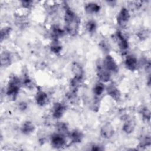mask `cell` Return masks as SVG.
<instances>
[{
  "label": "cell",
  "mask_w": 151,
  "mask_h": 151,
  "mask_svg": "<svg viewBox=\"0 0 151 151\" xmlns=\"http://www.w3.org/2000/svg\"><path fill=\"white\" fill-rule=\"evenodd\" d=\"M72 71L74 74V77H76L80 78H83L84 71L80 64L77 62L73 63L71 67Z\"/></svg>",
  "instance_id": "obj_18"
},
{
  "label": "cell",
  "mask_w": 151,
  "mask_h": 151,
  "mask_svg": "<svg viewBox=\"0 0 151 151\" xmlns=\"http://www.w3.org/2000/svg\"><path fill=\"white\" fill-rule=\"evenodd\" d=\"M11 28L9 27H5L2 28L1 31V41H2L3 40L6 39L9 36L11 32Z\"/></svg>",
  "instance_id": "obj_25"
},
{
  "label": "cell",
  "mask_w": 151,
  "mask_h": 151,
  "mask_svg": "<svg viewBox=\"0 0 151 151\" xmlns=\"http://www.w3.org/2000/svg\"><path fill=\"white\" fill-rule=\"evenodd\" d=\"M86 28L87 31L91 34H93L95 32L96 29H97V24L95 21L91 19L89 20L86 25Z\"/></svg>",
  "instance_id": "obj_22"
},
{
  "label": "cell",
  "mask_w": 151,
  "mask_h": 151,
  "mask_svg": "<svg viewBox=\"0 0 151 151\" xmlns=\"http://www.w3.org/2000/svg\"><path fill=\"white\" fill-rule=\"evenodd\" d=\"M35 101L39 106L43 107L45 106L48 103V97L47 94L43 91H38L35 96Z\"/></svg>",
  "instance_id": "obj_11"
},
{
  "label": "cell",
  "mask_w": 151,
  "mask_h": 151,
  "mask_svg": "<svg viewBox=\"0 0 151 151\" xmlns=\"http://www.w3.org/2000/svg\"><path fill=\"white\" fill-rule=\"evenodd\" d=\"M65 106L61 103H55L52 107V116L55 119H60L61 118L65 111Z\"/></svg>",
  "instance_id": "obj_9"
},
{
  "label": "cell",
  "mask_w": 151,
  "mask_h": 151,
  "mask_svg": "<svg viewBox=\"0 0 151 151\" xmlns=\"http://www.w3.org/2000/svg\"><path fill=\"white\" fill-rule=\"evenodd\" d=\"M101 9V6L99 4L96 2H88L84 6L85 11L90 14L98 13Z\"/></svg>",
  "instance_id": "obj_14"
},
{
  "label": "cell",
  "mask_w": 151,
  "mask_h": 151,
  "mask_svg": "<svg viewBox=\"0 0 151 151\" xmlns=\"http://www.w3.org/2000/svg\"><path fill=\"white\" fill-rule=\"evenodd\" d=\"M130 15L129 10L124 7L122 8L117 17V24L120 26L125 25L129 21Z\"/></svg>",
  "instance_id": "obj_7"
},
{
  "label": "cell",
  "mask_w": 151,
  "mask_h": 151,
  "mask_svg": "<svg viewBox=\"0 0 151 151\" xmlns=\"http://www.w3.org/2000/svg\"><path fill=\"white\" fill-rule=\"evenodd\" d=\"M57 129L58 133H60L64 136L65 134H69L67 125L63 122H60V123H58L57 125Z\"/></svg>",
  "instance_id": "obj_23"
},
{
  "label": "cell",
  "mask_w": 151,
  "mask_h": 151,
  "mask_svg": "<svg viewBox=\"0 0 151 151\" xmlns=\"http://www.w3.org/2000/svg\"><path fill=\"white\" fill-rule=\"evenodd\" d=\"M124 65L127 70L134 71L137 67V60L133 55H128L125 59Z\"/></svg>",
  "instance_id": "obj_10"
},
{
  "label": "cell",
  "mask_w": 151,
  "mask_h": 151,
  "mask_svg": "<svg viewBox=\"0 0 151 151\" xmlns=\"http://www.w3.org/2000/svg\"><path fill=\"white\" fill-rule=\"evenodd\" d=\"M21 5L24 8H29L33 3L32 1H22L21 2Z\"/></svg>",
  "instance_id": "obj_30"
},
{
  "label": "cell",
  "mask_w": 151,
  "mask_h": 151,
  "mask_svg": "<svg viewBox=\"0 0 151 151\" xmlns=\"http://www.w3.org/2000/svg\"><path fill=\"white\" fill-rule=\"evenodd\" d=\"M64 34V31L58 25H54L51 28V35L53 40H58V38Z\"/></svg>",
  "instance_id": "obj_19"
},
{
  "label": "cell",
  "mask_w": 151,
  "mask_h": 151,
  "mask_svg": "<svg viewBox=\"0 0 151 151\" xmlns=\"http://www.w3.org/2000/svg\"><path fill=\"white\" fill-rule=\"evenodd\" d=\"M135 126H136V123L133 119H127L123 125L122 130L124 133L127 134H130L133 132V130H134Z\"/></svg>",
  "instance_id": "obj_15"
},
{
  "label": "cell",
  "mask_w": 151,
  "mask_h": 151,
  "mask_svg": "<svg viewBox=\"0 0 151 151\" xmlns=\"http://www.w3.org/2000/svg\"><path fill=\"white\" fill-rule=\"evenodd\" d=\"M92 150H103V149L101 147V146L99 145H93L91 148Z\"/></svg>",
  "instance_id": "obj_32"
},
{
  "label": "cell",
  "mask_w": 151,
  "mask_h": 151,
  "mask_svg": "<svg viewBox=\"0 0 151 151\" xmlns=\"http://www.w3.org/2000/svg\"><path fill=\"white\" fill-rule=\"evenodd\" d=\"M107 93L113 99L119 101L121 97V93L119 88L113 83L109 84L107 87Z\"/></svg>",
  "instance_id": "obj_8"
},
{
  "label": "cell",
  "mask_w": 151,
  "mask_h": 151,
  "mask_svg": "<svg viewBox=\"0 0 151 151\" xmlns=\"http://www.w3.org/2000/svg\"><path fill=\"white\" fill-rule=\"evenodd\" d=\"M64 21L65 29L67 32L71 36H75L77 34L80 19L78 15L71 9V8L65 4L64 6Z\"/></svg>",
  "instance_id": "obj_1"
},
{
  "label": "cell",
  "mask_w": 151,
  "mask_h": 151,
  "mask_svg": "<svg viewBox=\"0 0 151 151\" xmlns=\"http://www.w3.org/2000/svg\"><path fill=\"white\" fill-rule=\"evenodd\" d=\"M51 51L54 54H58L62 50V45L58 42V40H53L50 46Z\"/></svg>",
  "instance_id": "obj_20"
},
{
  "label": "cell",
  "mask_w": 151,
  "mask_h": 151,
  "mask_svg": "<svg viewBox=\"0 0 151 151\" xmlns=\"http://www.w3.org/2000/svg\"><path fill=\"white\" fill-rule=\"evenodd\" d=\"M140 114L144 120H145L146 122H150V112L149 109H147V107H142L140 110Z\"/></svg>",
  "instance_id": "obj_26"
},
{
  "label": "cell",
  "mask_w": 151,
  "mask_h": 151,
  "mask_svg": "<svg viewBox=\"0 0 151 151\" xmlns=\"http://www.w3.org/2000/svg\"><path fill=\"white\" fill-rule=\"evenodd\" d=\"M149 34V32L146 30H142L141 31H140L138 33V37H139V38H140L141 40H143V39H146L148 37Z\"/></svg>",
  "instance_id": "obj_29"
},
{
  "label": "cell",
  "mask_w": 151,
  "mask_h": 151,
  "mask_svg": "<svg viewBox=\"0 0 151 151\" xmlns=\"http://www.w3.org/2000/svg\"><path fill=\"white\" fill-rule=\"evenodd\" d=\"M100 135L104 139H110L113 137L114 134V129L112 124L109 123H106L104 124L100 130Z\"/></svg>",
  "instance_id": "obj_5"
},
{
  "label": "cell",
  "mask_w": 151,
  "mask_h": 151,
  "mask_svg": "<svg viewBox=\"0 0 151 151\" xmlns=\"http://www.w3.org/2000/svg\"><path fill=\"white\" fill-rule=\"evenodd\" d=\"M103 64L106 68L111 73H117L119 71L118 65L115 61L114 58L110 55H107L103 61Z\"/></svg>",
  "instance_id": "obj_6"
},
{
  "label": "cell",
  "mask_w": 151,
  "mask_h": 151,
  "mask_svg": "<svg viewBox=\"0 0 151 151\" xmlns=\"http://www.w3.org/2000/svg\"><path fill=\"white\" fill-rule=\"evenodd\" d=\"M23 84L28 88H31L33 87L32 81L28 76H25L24 77V78L23 79Z\"/></svg>",
  "instance_id": "obj_27"
},
{
  "label": "cell",
  "mask_w": 151,
  "mask_h": 151,
  "mask_svg": "<svg viewBox=\"0 0 151 151\" xmlns=\"http://www.w3.org/2000/svg\"><path fill=\"white\" fill-rule=\"evenodd\" d=\"M69 136L73 143H81L83 139V133L78 130H74L69 133Z\"/></svg>",
  "instance_id": "obj_16"
},
{
  "label": "cell",
  "mask_w": 151,
  "mask_h": 151,
  "mask_svg": "<svg viewBox=\"0 0 151 151\" xmlns=\"http://www.w3.org/2000/svg\"><path fill=\"white\" fill-rule=\"evenodd\" d=\"M96 73L98 78L102 82H107L110 80V72L106 68L103 63H98L96 67Z\"/></svg>",
  "instance_id": "obj_3"
},
{
  "label": "cell",
  "mask_w": 151,
  "mask_h": 151,
  "mask_svg": "<svg viewBox=\"0 0 151 151\" xmlns=\"http://www.w3.org/2000/svg\"><path fill=\"white\" fill-rule=\"evenodd\" d=\"M100 48L102 49V50L103 51L108 52L109 51L110 46H109V44H108L107 42H106L104 40L101 41L100 44Z\"/></svg>",
  "instance_id": "obj_28"
},
{
  "label": "cell",
  "mask_w": 151,
  "mask_h": 151,
  "mask_svg": "<svg viewBox=\"0 0 151 151\" xmlns=\"http://www.w3.org/2000/svg\"><path fill=\"white\" fill-rule=\"evenodd\" d=\"M116 35L118 45L120 49L122 51H125L127 50L129 48V42L123 36L122 32L119 31L116 32Z\"/></svg>",
  "instance_id": "obj_12"
},
{
  "label": "cell",
  "mask_w": 151,
  "mask_h": 151,
  "mask_svg": "<svg viewBox=\"0 0 151 151\" xmlns=\"http://www.w3.org/2000/svg\"><path fill=\"white\" fill-rule=\"evenodd\" d=\"M12 57L11 53L8 51L2 52L1 54V65L3 67H7L11 64Z\"/></svg>",
  "instance_id": "obj_13"
},
{
  "label": "cell",
  "mask_w": 151,
  "mask_h": 151,
  "mask_svg": "<svg viewBox=\"0 0 151 151\" xmlns=\"http://www.w3.org/2000/svg\"><path fill=\"white\" fill-rule=\"evenodd\" d=\"M21 84V81L17 76H14L11 77L6 89L7 96L15 100L19 92Z\"/></svg>",
  "instance_id": "obj_2"
},
{
  "label": "cell",
  "mask_w": 151,
  "mask_h": 151,
  "mask_svg": "<svg viewBox=\"0 0 151 151\" xmlns=\"http://www.w3.org/2000/svg\"><path fill=\"white\" fill-rule=\"evenodd\" d=\"M151 145V139L150 136L146 135L145 136L142 137L140 142H139V147L142 148H145L146 147L150 146Z\"/></svg>",
  "instance_id": "obj_21"
},
{
  "label": "cell",
  "mask_w": 151,
  "mask_h": 151,
  "mask_svg": "<svg viewBox=\"0 0 151 151\" xmlns=\"http://www.w3.org/2000/svg\"><path fill=\"white\" fill-rule=\"evenodd\" d=\"M66 143L65 136L60 133H54L51 136V143L53 147L60 149L65 146Z\"/></svg>",
  "instance_id": "obj_4"
},
{
  "label": "cell",
  "mask_w": 151,
  "mask_h": 151,
  "mask_svg": "<svg viewBox=\"0 0 151 151\" xmlns=\"http://www.w3.org/2000/svg\"><path fill=\"white\" fill-rule=\"evenodd\" d=\"M27 108V104L25 102L22 101L19 104V109L22 111H24Z\"/></svg>",
  "instance_id": "obj_31"
},
{
  "label": "cell",
  "mask_w": 151,
  "mask_h": 151,
  "mask_svg": "<svg viewBox=\"0 0 151 151\" xmlns=\"http://www.w3.org/2000/svg\"><path fill=\"white\" fill-rule=\"evenodd\" d=\"M35 130V126L31 121H25L22 125L21 132L23 134L29 135L31 134Z\"/></svg>",
  "instance_id": "obj_17"
},
{
  "label": "cell",
  "mask_w": 151,
  "mask_h": 151,
  "mask_svg": "<svg viewBox=\"0 0 151 151\" xmlns=\"http://www.w3.org/2000/svg\"><path fill=\"white\" fill-rule=\"evenodd\" d=\"M104 90V86L103 83H97L93 88V93L97 96H101Z\"/></svg>",
  "instance_id": "obj_24"
}]
</instances>
